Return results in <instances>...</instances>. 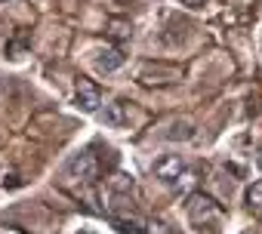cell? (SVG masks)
Instances as JSON below:
<instances>
[{
    "mask_svg": "<svg viewBox=\"0 0 262 234\" xmlns=\"http://www.w3.org/2000/svg\"><path fill=\"white\" fill-rule=\"evenodd\" d=\"M188 219H191V225L204 234H216L219 231V206L210 200V197H204V194H194L191 200H188Z\"/></svg>",
    "mask_w": 262,
    "mask_h": 234,
    "instance_id": "obj_1",
    "label": "cell"
},
{
    "mask_svg": "<svg viewBox=\"0 0 262 234\" xmlns=\"http://www.w3.org/2000/svg\"><path fill=\"white\" fill-rule=\"evenodd\" d=\"M96 173H99V160L93 151H77L65 160V176L74 182H90V179H96Z\"/></svg>",
    "mask_w": 262,
    "mask_h": 234,
    "instance_id": "obj_2",
    "label": "cell"
},
{
    "mask_svg": "<svg viewBox=\"0 0 262 234\" xmlns=\"http://www.w3.org/2000/svg\"><path fill=\"white\" fill-rule=\"evenodd\" d=\"M185 173H188V170H185V160H182L179 154H167V157L155 160V176H158L164 185H173V188H176Z\"/></svg>",
    "mask_w": 262,
    "mask_h": 234,
    "instance_id": "obj_3",
    "label": "cell"
},
{
    "mask_svg": "<svg viewBox=\"0 0 262 234\" xmlns=\"http://www.w3.org/2000/svg\"><path fill=\"white\" fill-rule=\"evenodd\" d=\"M99 105H102L99 89H96L93 83L80 80V83H77V108H80V111H86V114H96V111H99Z\"/></svg>",
    "mask_w": 262,
    "mask_h": 234,
    "instance_id": "obj_4",
    "label": "cell"
},
{
    "mask_svg": "<svg viewBox=\"0 0 262 234\" xmlns=\"http://www.w3.org/2000/svg\"><path fill=\"white\" fill-rule=\"evenodd\" d=\"M120 65H123V53H120V50L108 46V50H99V53H96V68H99V71L111 74V71H117Z\"/></svg>",
    "mask_w": 262,
    "mask_h": 234,
    "instance_id": "obj_5",
    "label": "cell"
},
{
    "mask_svg": "<svg viewBox=\"0 0 262 234\" xmlns=\"http://www.w3.org/2000/svg\"><path fill=\"white\" fill-rule=\"evenodd\" d=\"M102 121H105L108 127H123V124L129 121V108H126L123 102H111V105H105Z\"/></svg>",
    "mask_w": 262,
    "mask_h": 234,
    "instance_id": "obj_6",
    "label": "cell"
},
{
    "mask_svg": "<svg viewBox=\"0 0 262 234\" xmlns=\"http://www.w3.org/2000/svg\"><path fill=\"white\" fill-rule=\"evenodd\" d=\"M194 136V130H191V124H185V121H176L167 133H164V139H170V142H188Z\"/></svg>",
    "mask_w": 262,
    "mask_h": 234,
    "instance_id": "obj_7",
    "label": "cell"
},
{
    "mask_svg": "<svg viewBox=\"0 0 262 234\" xmlns=\"http://www.w3.org/2000/svg\"><path fill=\"white\" fill-rule=\"evenodd\" d=\"M250 203H256V206H262V182L250 188Z\"/></svg>",
    "mask_w": 262,
    "mask_h": 234,
    "instance_id": "obj_8",
    "label": "cell"
},
{
    "mask_svg": "<svg viewBox=\"0 0 262 234\" xmlns=\"http://www.w3.org/2000/svg\"><path fill=\"white\" fill-rule=\"evenodd\" d=\"M179 4H185V7H201L204 0H179Z\"/></svg>",
    "mask_w": 262,
    "mask_h": 234,
    "instance_id": "obj_9",
    "label": "cell"
},
{
    "mask_svg": "<svg viewBox=\"0 0 262 234\" xmlns=\"http://www.w3.org/2000/svg\"><path fill=\"white\" fill-rule=\"evenodd\" d=\"M256 167H259V170H262V151H259V157H256Z\"/></svg>",
    "mask_w": 262,
    "mask_h": 234,
    "instance_id": "obj_10",
    "label": "cell"
},
{
    "mask_svg": "<svg viewBox=\"0 0 262 234\" xmlns=\"http://www.w3.org/2000/svg\"><path fill=\"white\" fill-rule=\"evenodd\" d=\"M0 4H16V0H0Z\"/></svg>",
    "mask_w": 262,
    "mask_h": 234,
    "instance_id": "obj_11",
    "label": "cell"
}]
</instances>
